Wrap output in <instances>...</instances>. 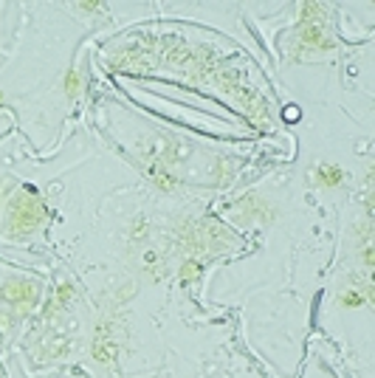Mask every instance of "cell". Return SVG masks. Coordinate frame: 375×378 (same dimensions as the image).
<instances>
[{
    "mask_svg": "<svg viewBox=\"0 0 375 378\" xmlns=\"http://www.w3.org/2000/svg\"><path fill=\"white\" fill-rule=\"evenodd\" d=\"M302 45H319V48H330L325 31L319 29V26H308V29L302 31Z\"/></svg>",
    "mask_w": 375,
    "mask_h": 378,
    "instance_id": "obj_5",
    "label": "cell"
},
{
    "mask_svg": "<svg viewBox=\"0 0 375 378\" xmlns=\"http://www.w3.org/2000/svg\"><path fill=\"white\" fill-rule=\"evenodd\" d=\"M68 296H71V285H62V288L57 291V302H65Z\"/></svg>",
    "mask_w": 375,
    "mask_h": 378,
    "instance_id": "obj_10",
    "label": "cell"
},
{
    "mask_svg": "<svg viewBox=\"0 0 375 378\" xmlns=\"http://www.w3.org/2000/svg\"><path fill=\"white\" fill-rule=\"evenodd\" d=\"M77 9H79V12H99L102 3H93V0H88V3H77Z\"/></svg>",
    "mask_w": 375,
    "mask_h": 378,
    "instance_id": "obj_9",
    "label": "cell"
},
{
    "mask_svg": "<svg viewBox=\"0 0 375 378\" xmlns=\"http://www.w3.org/2000/svg\"><path fill=\"white\" fill-rule=\"evenodd\" d=\"M316 12H322V6H316V3H308V6H302V20L308 23V26H316Z\"/></svg>",
    "mask_w": 375,
    "mask_h": 378,
    "instance_id": "obj_7",
    "label": "cell"
},
{
    "mask_svg": "<svg viewBox=\"0 0 375 378\" xmlns=\"http://www.w3.org/2000/svg\"><path fill=\"white\" fill-rule=\"evenodd\" d=\"M3 296L15 305H31L37 299V288L31 279H9L3 288Z\"/></svg>",
    "mask_w": 375,
    "mask_h": 378,
    "instance_id": "obj_2",
    "label": "cell"
},
{
    "mask_svg": "<svg viewBox=\"0 0 375 378\" xmlns=\"http://www.w3.org/2000/svg\"><path fill=\"white\" fill-rule=\"evenodd\" d=\"M364 302H369V291L367 288H347V291L339 296V305L344 308V311L358 308V305H364Z\"/></svg>",
    "mask_w": 375,
    "mask_h": 378,
    "instance_id": "obj_4",
    "label": "cell"
},
{
    "mask_svg": "<svg viewBox=\"0 0 375 378\" xmlns=\"http://www.w3.org/2000/svg\"><path fill=\"white\" fill-rule=\"evenodd\" d=\"M40 217H43V212L37 209L34 200L29 198H20L12 203V212H9V220H12V226H9V235H29V232H34L37 223H40Z\"/></svg>",
    "mask_w": 375,
    "mask_h": 378,
    "instance_id": "obj_1",
    "label": "cell"
},
{
    "mask_svg": "<svg viewBox=\"0 0 375 378\" xmlns=\"http://www.w3.org/2000/svg\"><path fill=\"white\" fill-rule=\"evenodd\" d=\"M79 85H82V82H79V71H73V68H71V71H68V77H65V93L73 99V96L79 93Z\"/></svg>",
    "mask_w": 375,
    "mask_h": 378,
    "instance_id": "obj_6",
    "label": "cell"
},
{
    "mask_svg": "<svg viewBox=\"0 0 375 378\" xmlns=\"http://www.w3.org/2000/svg\"><path fill=\"white\" fill-rule=\"evenodd\" d=\"M0 107H3V93H0Z\"/></svg>",
    "mask_w": 375,
    "mask_h": 378,
    "instance_id": "obj_12",
    "label": "cell"
},
{
    "mask_svg": "<svg viewBox=\"0 0 375 378\" xmlns=\"http://www.w3.org/2000/svg\"><path fill=\"white\" fill-rule=\"evenodd\" d=\"M0 296H3V291H0Z\"/></svg>",
    "mask_w": 375,
    "mask_h": 378,
    "instance_id": "obj_13",
    "label": "cell"
},
{
    "mask_svg": "<svg viewBox=\"0 0 375 378\" xmlns=\"http://www.w3.org/2000/svg\"><path fill=\"white\" fill-rule=\"evenodd\" d=\"M96 361L99 364L113 361V347H102V344H96Z\"/></svg>",
    "mask_w": 375,
    "mask_h": 378,
    "instance_id": "obj_8",
    "label": "cell"
},
{
    "mask_svg": "<svg viewBox=\"0 0 375 378\" xmlns=\"http://www.w3.org/2000/svg\"><path fill=\"white\" fill-rule=\"evenodd\" d=\"M364 265H372V249L364 251Z\"/></svg>",
    "mask_w": 375,
    "mask_h": 378,
    "instance_id": "obj_11",
    "label": "cell"
},
{
    "mask_svg": "<svg viewBox=\"0 0 375 378\" xmlns=\"http://www.w3.org/2000/svg\"><path fill=\"white\" fill-rule=\"evenodd\" d=\"M341 181H344V170L336 164H322L316 170V184L325 186V189H336Z\"/></svg>",
    "mask_w": 375,
    "mask_h": 378,
    "instance_id": "obj_3",
    "label": "cell"
}]
</instances>
